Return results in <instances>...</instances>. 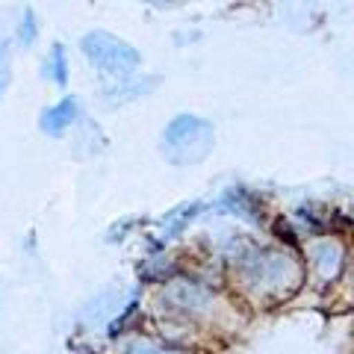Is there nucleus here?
<instances>
[{
	"mask_svg": "<svg viewBox=\"0 0 354 354\" xmlns=\"http://www.w3.org/2000/svg\"><path fill=\"white\" fill-rule=\"evenodd\" d=\"M83 53L88 57V62L106 74H127L139 65V53L127 41L109 36V32H88L83 39Z\"/></svg>",
	"mask_w": 354,
	"mask_h": 354,
	"instance_id": "1",
	"label": "nucleus"
},
{
	"mask_svg": "<svg viewBox=\"0 0 354 354\" xmlns=\"http://www.w3.org/2000/svg\"><path fill=\"white\" fill-rule=\"evenodd\" d=\"M74 118H77V101L74 97H65V101H59L57 106H50L41 113V130L50 133V136H59L65 127L74 124Z\"/></svg>",
	"mask_w": 354,
	"mask_h": 354,
	"instance_id": "2",
	"label": "nucleus"
},
{
	"mask_svg": "<svg viewBox=\"0 0 354 354\" xmlns=\"http://www.w3.org/2000/svg\"><path fill=\"white\" fill-rule=\"evenodd\" d=\"M44 74H48L53 83H59V86L68 80V62H65V48L62 44H53L50 57H48V62H44Z\"/></svg>",
	"mask_w": 354,
	"mask_h": 354,
	"instance_id": "3",
	"label": "nucleus"
},
{
	"mask_svg": "<svg viewBox=\"0 0 354 354\" xmlns=\"http://www.w3.org/2000/svg\"><path fill=\"white\" fill-rule=\"evenodd\" d=\"M36 32H39L36 15H32V9H27L24 18H21V27H18V39L24 44H32V41H36Z\"/></svg>",
	"mask_w": 354,
	"mask_h": 354,
	"instance_id": "4",
	"label": "nucleus"
},
{
	"mask_svg": "<svg viewBox=\"0 0 354 354\" xmlns=\"http://www.w3.org/2000/svg\"><path fill=\"white\" fill-rule=\"evenodd\" d=\"M9 68V48H6V41L0 39V95H3V86H6V71Z\"/></svg>",
	"mask_w": 354,
	"mask_h": 354,
	"instance_id": "5",
	"label": "nucleus"
}]
</instances>
